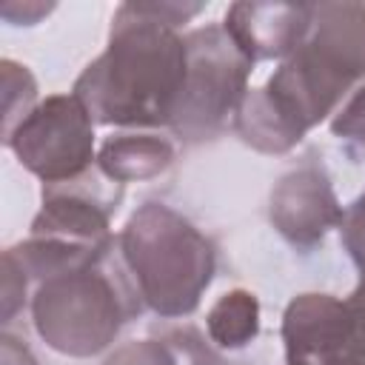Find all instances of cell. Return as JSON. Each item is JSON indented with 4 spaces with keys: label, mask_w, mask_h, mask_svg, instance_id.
Instances as JSON below:
<instances>
[{
    "label": "cell",
    "mask_w": 365,
    "mask_h": 365,
    "mask_svg": "<svg viewBox=\"0 0 365 365\" xmlns=\"http://www.w3.org/2000/svg\"><path fill=\"white\" fill-rule=\"evenodd\" d=\"M185 74V37L154 17L145 3H123L114 11L106 51L83 68L71 94L100 125H171Z\"/></svg>",
    "instance_id": "obj_1"
},
{
    "label": "cell",
    "mask_w": 365,
    "mask_h": 365,
    "mask_svg": "<svg viewBox=\"0 0 365 365\" xmlns=\"http://www.w3.org/2000/svg\"><path fill=\"white\" fill-rule=\"evenodd\" d=\"M365 80V3H311L305 40L268 77L262 94L302 140Z\"/></svg>",
    "instance_id": "obj_2"
},
{
    "label": "cell",
    "mask_w": 365,
    "mask_h": 365,
    "mask_svg": "<svg viewBox=\"0 0 365 365\" xmlns=\"http://www.w3.org/2000/svg\"><path fill=\"white\" fill-rule=\"evenodd\" d=\"M117 251L143 305L168 319L197 311L217 271L211 240L163 202H145L128 217Z\"/></svg>",
    "instance_id": "obj_3"
},
{
    "label": "cell",
    "mask_w": 365,
    "mask_h": 365,
    "mask_svg": "<svg viewBox=\"0 0 365 365\" xmlns=\"http://www.w3.org/2000/svg\"><path fill=\"white\" fill-rule=\"evenodd\" d=\"M143 299L134 282L120 274L114 251L80 268L60 271L37 282L31 319L37 336L66 356H94L120 334L123 322L137 317Z\"/></svg>",
    "instance_id": "obj_4"
},
{
    "label": "cell",
    "mask_w": 365,
    "mask_h": 365,
    "mask_svg": "<svg viewBox=\"0 0 365 365\" xmlns=\"http://www.w3.org/2000/svg\"><path fill=\"white\" fill-rule=\"evenodd\" d=\"M188 74L171 117V131L185 143L214 140L248 94L254 63L231 40L225 26L208 23L185 34Z\"/></svg>",
    "instance_id": "obj_5"
},
{
    "label": "cell",
    "mask_w": 365,
    "mask_h": 365,
    "mask_svg": "<svg viewBox=\"0 0 365 365\" xmlns=\"http://www.w3.org/2000/svg\"><path fill=\"white\" fill-rule=\"evenodd\" d=\"M23 168L57 185L94 168V120L77 94H51L6 140Z\"/></svg>",
    "instance_id": "obj_6"
},
{
    "label": "cell",
    "mask_w": 365,
    "mask_h": 365,
    "mask_svg": "<svg viewBox=\"0 0 365 365\" xmlns=\"http://www.w3.org/2000/svg\"><path fill=\"white\" fill-rule=\"evenodd\" d=\"M285 365H365V294H299L282 314Z\"/></svg>",
    "instance_id": "obj_7"
},
{
    "label": "cell",
    "mask_w": 365,
    "mask_h": 365,
    "mask_svg": "<svg viewBox=\"0 0 365 365\" xmlns=\"http://www.w3.org/2000/svg\"><path fill=\"white\" fill-rule=\"evenodd\" d=\"M123 200V182L106 177L97 165L77 180L43 185V208L31 222V237L60 240L97 251H111V214Z\"/></svg>",
    "instance_id": "obj_8"
},
{
    "label": "cell",
    "mask_w": 365,
    "mask_h": 365,
    "mask_svg": "<svg viewBox=\"0 0 365 365\" xmlns=\"http://www.w3.org/2000/svg\"><path fill=\"white\" fill-rule=\"evenodd\" d=\"M268 217L282 240H288L294 248L311 251L325 240L331 228H339L345 211L328 174L308 163L279 177L271 191Z\"/></svg>",
    "instance_id": "obj_9"
},
{
    "label": "cell",
    "mask_w": 365,
    "mask_h": 365,
    "mask_svg": "<svg viewBox=\"0 0 365 365\" xmlns=\"http://www.w3.org/2000/svg\"><path fill=\"white\" fill-rule=\"evenodd\" d=\"M222 26L251 63L285 60L311 29V3H234Z\"/></svg>",
    "instance_id": "obj_10"
},
{
    "label": "cell",
    "mask_w": 365,
    "mask_h": 365,
    "mask_svg": "<svg viewBox=\"0 0 365 365\" xmlns=\"http://www.w3.org/2000/svg\"><path fill=\"white\" fill-rule=\"evenodd\" d=\"M177 157V145L163 134L123 131L108 137L97 151V168L114 182L151 180L163 174Z\"/></svg>",
    "instance_id": "obj_11"
},
{
    "label": "cell",
    "mask_w": 365,
    "mask_h": 365,
    "mask_svg": "<svg viewBox=\"0 0 365 365\" xmlns=\"http://www.w3.org/2000/svg\"><path fill=\"white\" fill-rule=\"evenodd\" d=\"M205 328L211 342H217L220 348L228 351L245 348L259 334V299L245 288H234L222 294L208 308Z\"/></svg>",
    "instance_id": "obj_12"
},
{
    "label": "cell",
    "mask_w": 365,
    "mask_h": 365,
    "mask_svg": "<svg viewBox=\"0 0 365 365\" xmlns=\"http://www.w3.org/2000/svg\"><path fill=\"white\" fill-rule=\"evenodd\" d=\"M0 71H3V140H9L17 131V125L37 108V80L26 66L14 60H3Z\"/></svg>",
    "instance_id": "obj_13"
},
{
    "label": "cell",
    "mask_w": 365,
    "mask_h": 365,
    "mask_svg": "<svg viewBox=\"0 0 365 365\" xmlns=\"http://www.w3.org/2000/svg\"><path fill=\"white\" fill-rule=\"evenodd\" d=\"M339 237H342V245H345L348 257L354 259V265L359 271L356 291L365 294V191L345 211V217L339 222Z\"/></svg>",
    "instance_id": "obj_14"
},
{
    "label": "cell",
    "mask_w": 365,
    "mask_h": 365,
    "mask_svg": "<svg viewBox=\"0 0 365 365\" xmlns=\"http://www.w3.org/2000/svg\"><path fill=\"white\" fill-rule=\"evenodd\" d=\"M331 131H334V137L365 148V86H359L348 97V103L334 114Z\"/></svg>",
    "instance_id": "obj_15"
},
{
    "label": "cell",
    "mask_w": 365,
    "mask_h": 365,
    "mask_svg": "<svg viewBox=\"0 0 365 365\" xmlns=\"http://www.w3.org/2000/svg\"><path fill=\"white\" fill-rule=\"evenodd\" d=\"M106 365H180L177 356L157 339H140V342H125L120 345Z\"/></svg>",
    "instance_id": "obj_16"
},
{
    "label": "cell",
    "mask_w": 365,
    "mask_h": 365,
    "mask_svg": "<svg viewBox=\"0 0 365 365\" xmlns=\"http://www.w3.org/2000/svg\"><path fill=\"white\" fill-rule=\"evenodd\" d=\"M26 288H29V277L23 265L14 259V254L6 248L3 251V322H11L14 314L23 308Z\"/></svg>",
    "instance_id": "obj_17"
},
{
    "label": "cell",
    "mask_w": 365,
    "mask_h": 365,
    "mask_svg": "<svg viewBox=\"0 0 365 365\" xmlns=\"http://www.w3.org/2000/svg\"><path fill=\"white\" fill-rule=\"evenodd\" d=\"M54 9V3H3V9H0V14L9 20V23H14V26H34L43 14H48Z\"/></svg>",
    "instance_id": "obj_18"
},
{
    "label": "cell",
    "mask_w": 365,
    "mask_h": 365,
    "mask_svg": "<svg viewBox=\"0 0 365 365\" xmlns=\"http://www.w3.org/2000/svg\"><path fill=\"white\" fill-rule=\"evenodd\" d=\"M0 342H3V365H37L34 354L11 334H3Z\"/></svg>",
    "instance_id": "obj_19"
}]
</instances>
